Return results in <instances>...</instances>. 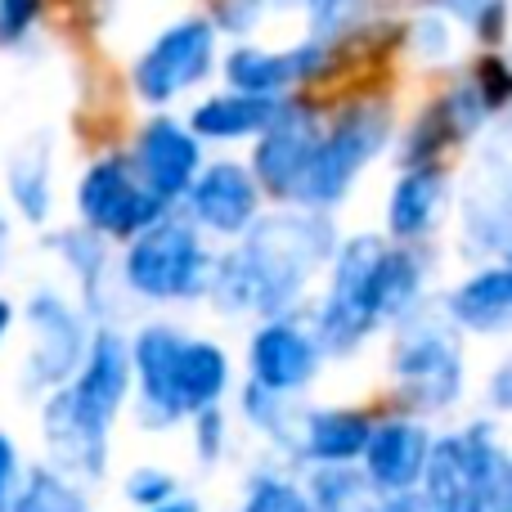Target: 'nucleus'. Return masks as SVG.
Returning a JSON list of instances; mask_svg holds the SVG:
<instances>
[{"label": "nucleus", "mask_w": 512, "mask_h": 512, "mask_svg": "<svg viewBox=\"0 0 512 512\" xmlns=\"http://www.w3.org/2000/svg\"><path fill=\"white\" fill-rule=\"evenodd\" d=\"M337 248V230L324 212H270L239 234V248L212 261L207 301L221 315H292L315 274Z\"/></svg>", "instance_id": "1"}, {"label": "nucleus", "mask_w": 512, "mask_h": 512, "mask_svg": "<svg viewBox=\"0 0 512 512\" xmlns=\"http://www.w3.org/2000/svg\"><path fill=\"white\" fill-rule=\"evenodd\" d=\"M131 342V396L140 427L167 432L189 423L198 409L225 400L234 382L230 355L212 337H194L176 324H140Z\"/></svg>", "instance_id": "2"}, {"label": "nucleus", "mask_w": 512, "mask_h": 512, "mask_svg": "<svg viewBox=\"0 0 512 512\" xmlns=\"http://www.w3.org/2000/svg\"><path fill=\"white\" fill-rule=\"evenodd\" d=\"M418 495L432 512H512V459L490 418L432 436Z\"/></svg>", "instance_id": "3"}, {"label": "nucleus", "mask_w": 512, "mask_h": 512, "mask_svg": "<svg viewBox=\"0 0 512 512\" xmlns=\"http://www.w3.org/2000/svg\"><path fill=\"white\" fill-rule=\"evenodd\" d=\"M391 382H396L400 405L418 418L454 409L468 391L459 328L423 306L405 315L396 324V342H391Z\"/></svg>", "instance_id": "4"}, {"label": "nucleus", "mask_w": 512, "mask_h": 512, "mask_svg": "<svg viewBox=\"0 0 512 512\" xmlns=\"http://www.w3.org/2000/svg\"><path fill=\"white\" fill-rule=\"evenodd\" d=\"M122 256V283L131 297L149 301V306H180V301L207 297V279H212V261L203 230L180 216H162L135 239Z\"/></svg>", "instance_id": "5"}, {"label": "nucleus", "mask_w": 512, "mask_h": 512, "mask_svg": "<svg viewBox=\"0 0 512 512\" xmlns=\"http://www.w3.org/2000/svg\"><path fill=\"white\" fill-rule=\"evenodd\" d=\"M382 248H387V239H378V234H355V239L337 243L328 256V288L310 315V333H315L319 351L333 360L355 355L378 333V319L369 310V274Z\"/></svg>", "instance_id": "6"}, {"label": "nucleus", "mask_w": 512, "mask_h": 512, "mask_svg": "<svg viewBox=\"0 0 512 512\" xmlns=\"http://www.w3.org/2000/svg\"><path fill=\"white\" fill-rule=\"evenodd\" d=\"M391 135V113L382 104H355L337 117L328 131H319V144L310 153V167L297 185V207H310V212H328L337 207L351 185L360 180V171L369 167L382 153Z\"/></svg>", "instance_id": "7"}, {"label": "nucleus", "mask_w": 512, "mask_h": 512, "mask_svg": "<svg viewBox=\"0 0 512 512\" xmlns=\"http://www.w3.org/2000/svg\"><path fill=\"white\" fill-rule=\"evenodd\" d=\"M27 328H32V342L23 360V391L45 396L77 373L90 342V315L72 306L59 288H36L27 301Z\"/></svg>", "instance_id": "8"}, {"label": "nucleus", "mask_w": 512, "mask_h": 512, "mask_svg": "<svg viewBox=\"0 0 512 512\" xmlns=\"http://www.w3.org/2000/svg\"><path fill=\"white\" fill-rule=\"evenodd\" d=\"M77 212L86 230L104 239H135L167 216V203L144 189V180L126 158H99L77 185Z\"/></svg>", "instance_id": "9"}, {"label": "nucleus", "mask_w": 512, "mask_h": 512, "mask_svg": "<svg viewBox=\"0 0 512 512\" xmlns=\"http://www.w3.org/2000/svg\"><path fill=\"white\" fill-rule=\"evenodd\" d=\"M108 432H113V423L99 418L90 405H81L68 382L41 396V441L50 450V468L68 472L72 481H90V486L104 481Z\"/></svg>", "instance_id": "10"}, {"label": "nucleus", "mask_w": 512, "mask_h": 512, "mask_svg": "<svg viewBox=\"0 0 512 512\" xmlns=\"http://www.w3.org/2000/svg\"><path fill=\"white\" fill-rule=\"evenodd\" d=\"M319 364H324V351H319L310 324H301V319L270 315L252 328V337H248V382H256V387L292 400L319 378Z\"/></svg>", "instance_id": "11"}, {"label": "nucleus", "mask_w": 512, "mask_h": 512, "mask_svg": "<svg viewBox=\"0 0 512 512\" xmlns=\"http://www.w3.org/2000/svg\"><path fill=\"white\" fill-rule=\"evenodd\" d=\"M212 50L216 32L203 18H185V23L167 27L135 63V90L149 104H167V99L185 95L189 86H198L212 72Z\"/></svg>", "instance_id": "12"}, {"label": "nucleus", "mask_w": 512, "mask_h": 512, "mask_svg": "<svg viewBox=\"0 0 512 512\" xmlns=\"http://www.w3.org/2000/svg\"><path fill=\"white\" fill-rule=\"evenodd\" d=\"M319 117L310 113L306 104H288L283 99L279 113L265 122V131H256V153H252V180L256 189H265L279 203H292L297 198V185L310 167V153L319 144Z\"/></svg>", "instance_id": "13"}, {"label": "nucleus", "mask_w": 512, "mask_h": 512, "mask_svg": "<svg viewBox=\"0 0 512 512\" xmlns=\"http://www.w3.org/2000/svg\"><path fill=\"white\" fill-rule=\"evenodd\" d=\"M185 203H189V221L198 230L221 234V239H239L261 216V189H256L248 167L216 162V167H198L194 185L185 189Z\"/></svg>", "instance_id": "14"}, {"label": "nucleus", "mask_w": 512, "mask_h": 512, "mask_svg": "<svg viewBox=\"0 0 512 512\" xmlns=\"http://www.w3.org/2000/svg\"><path fill=\"white\" fill-rule=\"evenodd\" d=\"M135 176L144 180L153 198L162 203H180L185 189L194 185L198 167H203V149H198V135L189 126L171 122V117H153L140 131V144H135Z\"/></svg>", "instance_id": "15"}, {"label": "nucleus", "mask_w": 512, "mask_h": 512, "mask_svg": "<svg viewBox=\"0 0 512 512\" xmlns=\"http://www.w3.org/2000/svg\"><path fill=\"white\" fill-rule=\"evenodd\" d=\"M427 450H432V432L418 418L396 414V418H373V432L364 441L360 472L382 490V495H400V490H418Z\"/></svg>", "instance_id": "16"}, {"label": "nucleus", "mask_w": 512, "mask_h": 512, "mask_svg": "<svg viewBox=\"0 0 512 512\" xmlns=\"http://www.w3.org/2000/svg\"><path fill=\"white\" fill-rule=\"evenodd\" d=\"M68 387L77 391L81 405H90L99 418L117 423V414L131 400V342L113 324H95L86 355H81L77 373L68 378Z\"/></svg>", "instance_id": "17"}, {"label": "nucleus", "mask_w": 512, "mask_h": 512, "mask_svg": "<svg viewBox=\"0 0 512 512\" xmlns=\"http://www.w3.org/2000/svg\"><path fill=\"white\" fill-rule=\"evenodd\" d=\"M373 432V418L351 405H319L297 414V445L292 459L310 468H333V463H360L364 441Z\"/></svg>", "instance_id": "18"}, {"label": "nucleus", "mask_w": 512, "mask_h": 512, "mask_svg": "<svg viewBox=\"0 0 512 512\" xmlns=\"http://www.w3.org/2000/svg\"><path fill=\"white\" fill-rule=\"evenodd\" d=\"M512 216H508V162L499 149L486 153L477 180L463 203V248L472 256H495L504 261L508 239H512Z\"/></svg>", "instance_id": "19"}, {"label": "nucleus", "mask_w": 512, "mask_h": 512, "mask_svg": "<svg viewBox=\"0 0 512 512\" xmlns=\"http://www.w3.org/2000/svg\"><path fill=\"white\" fill-rule=\"evenodd\" d=\"M445 319L459 333L477 337H504L512 324V270L504 261H490L481 270H472L459 288H450L445 297Z\"/></svg>", "instance_id": "20"}, {"label": "nucleus", "mask_w": 512, "mask_h": 512, "mask_svg": "<svg viewBox=\"0 0 512 512\" xmlns=\"http://www.w3.org/2000/svg\"><path fill=\"white\" fill-rule=\"evenodd\" d=\"M328 63V50L319 41H306L297 50H234L225 59V77H230L234 90L243 95H279L288 90L292 81L315 77L319 68Z\"/></svg>", "instance_id": "21"}, {"label": "nucleus", "mask_w": 512, "mask_h": 512, "mask_svg": "<svg viewBox=\"0 0 512 512\" xmlns=\"http://www.w3.org/2000/svg\"><path fill=\"white\" fill-rule=\"evenodd\" d=\"M445 185L441 167L423 162V167H409L405 176L396 180L391 189V203H387V230L396 243H418L441 225V212H445Z\"/></svg>", "instance_id": "22"}, {"label": "nucleus", "mask_w": 512, "mask_h": 512, "mask_svg": "<svg viewBox=\"0 0 512 512\" xmlns=\"http://www.w3.org/2000/svg\"><path fill=\"white\" fill-rule=\"evenodd\" d=\"M279 104H283L279 95H243V90L216 95L194 108L189 131H194L198 140H243V135L265 131V122L279 113Z\"/></svg>", "instance_id": "23"}, {"label": "nucleus", "mask_w": 512, "mask_h": 512, "mask_svg": "<svg viewBox=\"0 0 512 512\" xmlns=\"http://www.w3.org/2000/svg\"><path fill=\"white\" fill-rule=\"evenodd\" d=\"M50 248L63 256V265L72 270L81 288V310L95 319H104V283H108V239L95 230H63L50 239Z\"/></svg>", "instance_id": "24"}, {"label": "nucleus", "mask_w": 512, "mask_h": 512, "mask_svg": "<svg viewBox=\"0 0 512 512\" xmlns=\"http://www.w3.org/2000/svg\"><path fill=\"white\" fill-rule=\"evenodd\" d=\"M310 512H382V490L360 472V463L315 468L306 481Z\"/></svg>", "instance_id": "25"}, {"label": "nucleus", "mask_w": 512, "mask_h": 512, "mask_svg": "<svg viewBox=\"0 0 512 512\" xmlns=\"http://www.w3.org/2000/svg\"><path fill=\"white\" fill-rule=\"evenodd\" d=\"M0 512H90V495L68 472L36 463V468H23Z\"/></svg>", "instance_id": "26"}, {"label": "nucleus", "mask_w": 512, "mask_h": 512, "mask_svg": "<svg viewBox=\"0 0 512 512\" xmlns=\"http://www.w3.org/2000/svg\"><path fill=\"white\" fill-rule=\"evenodd\" d=\"M9 198L32 225H41L50 216L54 198H50V144L45 140L14 153V162H9Z\"/></svg>", "instance_id": "27"}, {"label": "nucleus", "mask_w": 512, "mask_h": 512, "mask_svg": "<svg viewBox=\"0 0 512 512\" xmlns=\"http://www.w3.org/2000/svg\"><path fill=\"white\" fill-rule=\"evenodd\" d=\"M297 414L301 409H292L288 396H274V391L256 387V382L243 387V418H248V427H256L265 441H274L288 454L297 445Z\"/></svg>", "instance_id": "28"}, {"label": "nucleus", "mask_w": 512, "mask_h": 512, "mask_svg": "<svg viewBox=\"0 0 512 512\" xmlns=\"http://www.w3.org/2000/svg\"><path fill=\"white\" fill-rule=\"evenodd\" d=\"M234 512H310V499L301 481L279 477V472H256Z\"/></svg>", "instance_id": "29"}, {"label": "nucleus", "mask_w": 512, "mask_h": 512, "mask_svg": "<svg viewBox=\"0 0 512 512\" xmlns=\"http://www.w3.org/2000/svg\"><path fill=\"white\" fill-rule=\"evenodd\" d=\"M189 432H194V454L203 468L225 459V450H230V418H225L221 405L198 409V414L189 418Z\"/></svg>", "instance_id": "30"}, {"label": "nucleus", "mask_w": 512, "mask_h": 512, "mask_svg": "<svg viewBox=\"0 0 512 512\" xmlns=\"http://www.w3.org/2000/svg\"><path fill=\"white\" fill-rule=\"evenodd\" d=\"M171 495H180V481L171 477L167 468H135L131 477H126V499L140 512L153 504H167Z\"/></svg>", "instance_id": "31"}, {"label": "nucleus", "mask_w": 512, "mask_h": 512, "mask_svg": "<svg viewBox=\"0 0 512 512\" xmlns=\"http://www.w3.org/2000/svg\"><path fill=\"white\" fill-rule=\"evenodd\" d=\"M360 0H306V14H310V32L315 36H333L346 18L355 14Z\"/></svg>", "instance_id": "32"}, {"label": "nucleus", "mask_w": 512, "mask_h": 512, "mask_svg": "<svg viewBox=\"0 0 512 512\" xmlns=\"http://www.w3.org/2000/svg\"><path fill=\"white\" fill-rule=\"evenodd\" d=\"M41 0H0V41H18L32 27Z\"/></svg>", "instance_id": "33"}, {"label": "nucleus", "mask_w": 512, "mask_h": 512, "mask_svg": "<svg viewBox=\"0 0 512 512\" xmlns=\"http://www.w3.org/2000/svg\"><path fill=\"white\" fill-rule=\"evenodd\" d=\"M477 95L486 99V108L495 113V108H504V99H508V72H504V63L499 59H490V63H481L477 68Z\"/></svg>", "instance_id": "34"}, {"label": "nucleus", "mask_w": 512, "mask_h": 512, "mask_svg": "<svg viewBox=\"0 0 512 512\" xmlns=\"http://www.w3.org/2000/svg\"><path fill=\"white\" fill-rule=\"evenodd\" d=\"M18 477H23V459H18V441L9 432H0V508H5L9 490L18 486Z\"/></svg>", "instance_id": "35"}, {"label": "nucleus", "mask_w": 512, "mask_h": 512, "mask_svg": "<svg viewBox=\"0 0 512 512\" xmlns=\"http://www.w3.org/2000/svg\"><path fill=\"white\" fill-rule=\"evenodd\" d=\"M490 409L495 414H508L512 409V364H499L495 378H490Z\"/></svg>", "instance_id": "36"}, {"label": "nucleus", "mask_w": 512, "mask_h": 512, "mask_svg": "<svg viewBox=\"0 0 512 512\" xmlns=\"http://www.w3.org/2000/svg\"><path fill=\"white\" fill-rule=\"evenodd\" d=\"M382 512H432L418 490H400V495H382Z\"/></svg>", "instance_id": "37"}, {"label": "nucleus", "mask_w": 512, "mask_h": 512, "mask_svg": "<svg viewBox=\"0 0 512 512\" xmlns=\"http://www.w3.org/2000/svg\"><path fill=\"white\" fill-rule=\"evenodd\" d=\"M144 512H203V504H198V499H189V495H171L167 504H153Z\"/></svg>", "instance_id": "38"}, {"label": "nucleus", "mask_w": 512, "mask_h": 512, "mask_svg": "<svg viewBox=\"0 0 512 512\" xmlns=\"http://www.w3.org/2000/svg\"><path fill=\"white\" fill-rule=\"evenodd\" d=\"M9 328H14V301L0 297V342L9 337Z\"/></svg>", "instance_id": "39"}, {"label": "nucleus", "mask_w": 512, "mask_h": 512, "mask_svg": "<svg viewBox=\"0 0 512 512\" xmlns=\"http://www.w3.org/2000/svg\"><path fill=\"white\" fill-rule=\"evenodd\" d=\"M5 256H9V225L0 221V270H5Z\"/></svg>", "instance_id": "40"}]
</instances>
